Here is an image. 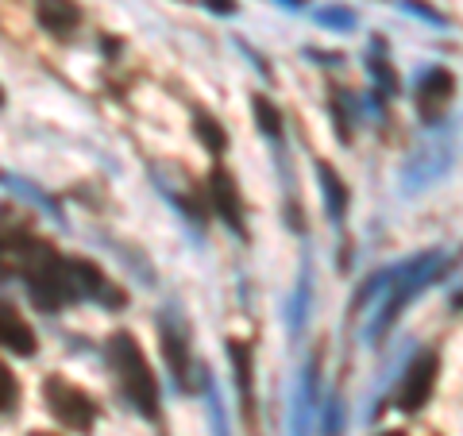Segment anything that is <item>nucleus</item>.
Listing matches in <instances>:
<instances>
[{
	"mask_svg": "<svg viewBox=\"0 0 463 436\" xmlns=\"http://www.w3.org/2000/svg\"><path fill=\"white\" fill-rule=\"evenodd\" d=\"M456 93V81L448 70H425L421 81H417V109H421L425 120H437V116L448 109V100Z\"/></svg>",
	"mask_w": 463,
	"mask_h": 436,
	"instance_id": "nucleus-7",
	"label": "nucleus"
},
{
	"mask_svg": "<svg viewBox=\"0 0 463 436\" xmlns=\"http://www.w3.org/2000/svg\"><path fill=\"white\" fill-rule=\"evenodd\" d=\"M251 112H255V124H259V132H263V136H270L274 143H279V139H282V112L274 109V100H270V97H263V93H259V97H251Z\"/></svg>",
	"mask_w": 463,
	"mask_h": 436,
	"instance_id": "nucleus-14",
	"label": "nucleus"
},
{
	"mask_svg": "<svg viewBox=\"0 0 463 436\" xmlns=\"http://www.w3.org/2000/svg\"><path fill=\"white\" fill-rule=\"evenodd\" d=\"M228 363H232V374H236V390H240V405H243V417H255V347L248 340H228Z\"/></svg>",
	"mask_w": 463,
	"mask_h": 436,
	"instance_id": "nucleus-6",
	"label": "nucleus"
},
{
	"mask_svg": "<svg viewBox=\"0 0 463 436\" xmlns=\"http://www.w3.org/2000/svg\"><path fill=\"white\" fill-rule=\"evenodd\" d=\"M105 355H109L116 386H120L128 405H132L139 417L158 421V413H163V390H158V374L151 367V359L143 355L139 340L132 332H112L105 344Z\"/></svg>",
	"mask_w": 463,
	"mask_h": 436,
	"instance_id": "nucleus-1",
	"label": "nucleus"
},
{
	"mask_svg": "<svg viewBox=\"0 0 463 436\" xmlns=\"http://www.w3.org/2000/svg\"><path fill=\"white\" fill-rule=\"evenodd\" d=\"M317 182H321V197H325V209L332 221H344L347 216V205H352V194H347V182L336 174V166L328 163H317Z\"/></svg>",
	"mask_w": 463,
	"mask_h": 436,
	"instance_id": "nucleus-11",
	"label": "nucleus"
},
{
	"mask_svg": "<svg viewBox=\"0 0 463 436\" xmlns=\"http://www.w3.org/2000/svg\"><path fill=\"white\" fill-rule=\"evenodd\" d=\"M205 190H209V201H213V209L216 216L236 232V236H248V228H243V197H240V182L232 178V174L216 163L209 170V182H205Z\"/></svg>",
	"mask_w": 463,
	"mask_h": 436,
	"instance_id": "nucleus-5",
	"label": "nucleus"
},
{
	"mask_svg": "<svg viewBox=\"0 0 463 436\" xmlns=\"http://www.w3.org/2000/svg\"><path fill=\"white\" fill-rule=\"evenodd\" d=\"M35 16L54 39H70L81 24L78 0H35Z\"/></svg>",
	"mask_w": 463,
	"mask_h": 436,
	"instance_id": "nucleus-9",
	"label": "nucleus"
},
{
	"mask_svg": "<svg viewBox=\"0 0 463 436\" xmlns=\"http://www.w3.org/2000/svg\"><path fill=\"white\" fill-rule=\"evenodd\" d=\"M16 405H20V379L0 363V417L16 413Z\"/></svg>",
	"mask_w": 463,
	"mask_h": 436,
	"instance_id": "nucleus-15",
	"label": "nucleus"
},
{
	"mask_svg": "<svg viewBox=\"0 0 463 436\" xmlns=\"http://www.w3.org/2000/svg\"><path fill=\"white\" fill-rule=\"evenodd\" d=\"M379 436H405L402 429H386V432H379Z\"/></svg>",
	"mask_w": 463,
	"mask_h": 436,
	"instance_id": "nucleus-22",
	"label": "nucleus"
},
{
	"mask_svg": "<svg viewBox=\"0 0 463 436\" xmlns=\"http://www.w3.org/2000/svg\"><path fill=\"white\" fill-rule=\"evenodd\" d=\"M194 132H197V139L205 143V147H209L213 155H224V147H228V132L221 128V120H216L213 112L201 109V112L194 116Z\"/></svg>",
	"mask_w": 463,
	"mask_h": 436,
	"instance_id": "nucleus-13",
	"label": "nucleus"
},
{
	"mask_svg": "<svg viewBox=\"0 0 463 436\" xmlns=\"http://www.w3.org/2000/svg\"><path fill=\"white\" fill-rule=\"evenodd\" d=\"M317 367H321V359H309L306 371H301L298 398H294V421H289V432H294V436H306V429H309L313 402H317Z\"/></svg>",
	"mask_w": 463,
	"mask_h": 436,
	"instance_id": "nucleus-12",
	"label": "nucleus"
},
{
	"mask_svg": "<svg viewBox=\"0 0 463 436\" xmlns=\"http://www.w3.org/2000/svg\"><path fill=\"white\" fill-rule=\"evenodd\" d=\"M0 347H8L16 355H35V328L8 301H0Z\"/></svg>",
	"mask_w": 463,
	"mask_h": 436,
	"instance_id": "nucleus-10",
	"label": "nucleus"
},
{
	"mask_svg": "<svg viewBox=\"0 0 463 436\" xmlns=\"http://www.w3.org/2000/svg\"><path fill=\"white\" fill-rule=\"evenodd\" d=\"M402 8H405V12H417V16H425L429 24H444V16H440V12H432V8H425V5H421V0H402Z\"/></svg>",
	"mask_w": 463,
	"mask_h": 436,
	"instance_id": "nucleus-18",
	"label": "nucleus"
},
{
	"mask_svg": "<svg viewBox=\"0 0 463 436\" xmlns=\"http://www.w3.org/2000/svg\"><path fill=\"white\" fill-rule=\"evenodd\" d=\"M282 5H286V8H301V5H306V0H282Z\"/></svg>",
	"mask_w": 463,
	"mask_h": 436,
	"instance_id": "nucleus-21",
	"label": "nucleus"
},
{
	"mask_svg": "<svg viewBox=\"0 0 463 436\" xmlns=\"http://www.w3.org/2000/svg\"><path fill=\"white\" fill-rule=\"evenodd\" d=\"M328 436H336L340 432V402H328Z\"/></svg>",
	"mask_w": 463,
	"mask_h": 436,
	"instance_id": "nucleus-20",
	"label": "nucleus"
},
{
	"mask_svg": "<svg viewBox=\"0 0 463 436\" xmlns=\"http://www.w3.org/2000/svg\"><path fill=\"white\" fill-rule=\"evenodd\" d=\"M27 436H58V432H43V429H39V432H27Z\"/></svg>",
	"mask_w": 463,
	"mask_h": 436,
	"instance_id": "nucleus-23",
	"label": "nucleus"
},
{
	"mask_svg": "<svg viewBox=\"0 0 463 436\" xmlns=\"http://www.w3.org/2000/svg\"><path fill=\"white\" fill-rule=\"evenodd\" d=\"M20 270H24V282H27V294L39 309L58 313L62 305L78 301V289H74V274H70V259L58 255L54 243H39V240H27L20 247Z\"/></svg>",
	"mask_w": 463,
	"mask_h": 436,
	"instance_id": "nucleus-2",
	"label": "nucleus"
},
{
	"mask_svg": "<svg viewBox=\"0 0 463 436\" xmlns=\"http://www.w3.org/2000/svg\"><path fill=\"white\" fill-rule=\"evenodd\" d=\"M306 298H309V270L301 274V286H298V301H294V325L306 321Z\"/></svg>",
	"mask_w": 463,
	"mask_h": 436,
	"instance_id": "nucleus-17",
	"label": "nucleus"
},
{
	"mask_svg": "<svg viewBox=\"0 0 463 436\" xmlns=\"http://www.w3.org/2000/svg\"><path fill=\"white\" fill-rule=\"evenodd\" d=\"M317 20H321L325 27H352L355 16L347 8H325V12H317Z\"/></svg>",
	"mask_w": 463,
	"mask_h": 436,
	"instance_id": "nucleus-16",
	"label": "nucleus"
},
{
	"mask_svg": "<svg viewBox=\"0 0 463 436\" xmlns=\"http://www.w3.org/2000/svg\"><path fill=\"white\" fill-rule=\"evenodd\" d=\"M0 109H5V90H0Z\"/></svg>",
	"mask_w": 463,
	"mask_h": 436,
	"instance_id": "nucleus-24",
	"label": "nucleus"
},
{
	"mask_svg": "<svg viewBox=\"0 0 463 436\" xmlns=\"http://www.w3.org/2000/svg\"><path fill=\"white\" fill-rule=\"evenodd\" d=\"M437 374H440V355L425 347V352H417L410 359V367H405L402 383L394 390V405L405 413H417L425 410V402L432 398V390H437Z\"/></svg>",
	"mask_w": 463,
	"mask_h": 436,
	"instance_id": "nucleus-4",
	"label": "nucleus"
},
{
	"mask_svg": "<svg viewBox=\"0 0 463 436\" xmlns=\"http://www.w3.org/2000/svg\"><path fill=\"white\" fill-rule=\"evenodd\" d=\"M209 12H216V16H236L240 12V0H201Z\"/></svg>",
	"mask_w": 463,
	"mask_h": 436,
	"instance_id": "nucleus-19",
	"label": "nucleus"
},
{
	"mask_svg": "<svg viewBox=\"0 0 463 436\" xmlns=\"http://www.w3.org/2000/svg\"><path fill=\"white\" fill-rule=\"evenodd\" d=\"M43 402H47V410L54 413L58 425L74 432H90L97 425V402L81 386L62 379V374H47L43 379Z\"/></svg>",
	"mask_w": 463,
	"mask_h": 436,
	"instance_id": "nucleus-3",
	"label": "nucleus"
},
{
	"mask_svg": "<svg viewBox=\"0 0 463 436\" xmlns=\"http://www.w3.org/2000/svg\"><path fill=\"white\" fill-rule=\"evenodd\" d=\"M158 332H163V355H166V367L174 374V383L178 386H190V340H185L182 325L174 321V317H163V325H158Z\"/></svg>",
	"mask_w": 463,
	"mask_h": 436,
	"instance_id": "nucleus-8",
	"label": "nucleus"
}]
</instances>
